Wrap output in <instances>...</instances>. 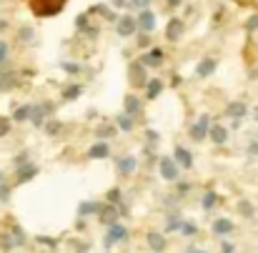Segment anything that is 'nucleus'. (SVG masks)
Returning <instances> with one entry per match:
<instances>
[{
    "instance_id": "obj_6",
    "label": "nucleus",
    "mask_w": 258,
    "mask_h": 253,
    "mask_svg": "<svg viewBox=\"0 0 258 253\" xmlns=\"http://www.w3.org/2000/svg\"><path fill=\"white\" fill-rule=\"evenodd\" d=\"M136 25L140 33H153L155 31V13L153 10H138V18H136Z\"/></svg>"
},
{
    "instance_id": "obj_43",
    "label": "nucleus",
    "mask_w": 258,
    "mask_h": 253,
    "mask_svg": "<svg viewBox=\"0 0 258 253\" xmlns=\"http://www.w3.org/2000/svg\"><path fill=\"white\" fill-rule=\"evenodd\" d=\"M88 25H91V23H88V13H85V16H78V18H76V28H78V33H83Z\"/></svg>"
},
{
    "instance_id": "obj_41",
    "label": "nucleus",
    "mask_w": 258,
    "mask_h": 253,
    "mask_svg": "<svg viewBox=\"0 0 258 253\" xmlns=\"http://www.w3.org/2000/svg\"><path fill=\"white\" fill-rule=\"evenodd\" d=\"M106 198H108V203H113V206H118V203H121V188H110Z\"/></svg>"
},
{
    "instance_id": "obj_49",
    "label": "nucleus",
    "mask_w": 258,
    "mask_h": 253,
    "mask_svg": "<svg viewBox=\"0 0 258 253\" xmlns=\"http://www.w3.org/2000/svg\"><path fill=\"white\" fill-rule=\"evenodd\" d=\"M23 163H28V151H23V153L15 156V166H23Z\"/></svg>"
},
{
    "instance_id": "obj_4",
    "label": "nucleus",
    "mask_w": 258,
    "mask_h": 253,
    "mask_svg": "<svg viewBox=\"0 0 258 253\" xmlns=\"http://www.w3.org/2000/svg\"><path fill=\"white\" fill-rule=\"evenodd\" d=\"M116 33H118L121 38H131V35H136V33H138L136 18H133V16H121V18L116 20Z\"/></svg>"
},
{
    "instance_id": "obj_17",
    "label": "nucleus",
    "mask_w": 258,
    "mask_h": 253,
    "mask_svg": "<svg viewBox=\"0 0 258 253\" xmlns=\"http://www.w3.org/2000/svg\"><path fill=\"white\" fill-rule=\"evenodd\" d=\"M143 88H146V98L155 100V98L163 93V80L161 78H151V80H146V85H143Z\"/></svg>"
},
{
    "instance_id": "obj_11",
    "label": "nucleus",
    "mask_w": 258,
    "mask_h": 253,
    "mask_svg": "<svg viewBox=\"0 0 258 253\" xmlns=\"http://www.w3.org/2000/svg\"><path fill=\"white\" fill-rule=\"evenodd\" d=\"M173 160L178 163L181 168H185V171L193 168V156L188 153V148H183V145H176V148H173Z\"/></svg>"
},
{
    "instance_id": "obj_15",
    "label": "nucleus",
    "mask_w": 258,
    "mask_h": 253,
    "mask_svg": "<svg viewBox=\"0 0 258 253\" xmlns=\"http://www.w3.org/2000/svg\"><path fill=\"white\" fill-rule=\"evenodd\" d=\"M123 106H125V111H123V113H125V115H133V118H136V115L143 111V103H140V98H138V95H133V93H128V95H125Z\"/></svg>"
},
{
    "instance_id": "obj_8",
    "label": "nucleus",
    "mask_w": 258,
    "mask_h": 253,
    "mask_svg": "<svg viewBox=\"0 0 258 253\" xmlns=\"http://www.w3.org/2000/svg\"><path fill=\"white\" fill-rule=\"evenodd\" d=\"M38 173H40V168L35 166V163H23V166H15V181L28 183V181H33Z\"/></svg>"
},
{
    "instance_id": "obj_36",
    "label": "nucleus",
    "mask_w": 258,
    "mask_h": 253,
    "mask_svg": "<svg viewBox=\"0 0 258 253\" xmlns=\"http://www.w3.org/2000/svg\"><path fill=\"white\" fill-rule=\"evenodd\" d=\"M61 68H63V73H68V76H78V73L83 70V65H80V63H70V61H65Z\"/></svg>"
},
{
    "instance_id": "obj_57",
    "label": "nucleus",
    "mask_w": 258,
    "mask_h": 253,
    "mask_svg": "<svg viewBox=\"0 0 258 253\" xmlns=\"http://www.w3.org/2000/svg\"><path fill=\"white\" fill-rule=\"evenodd\" d=\"M5 181V175H3V171H0V183H3Z\"/></svg>"
},
{
    "instance_id": "obj_51",
    "label": "nucleus",
    "mask_w": 258,
    "mask_h": 253,
    "mask_svg": "<svg viewBox=\"0 0 258 253\" xmlns=\"http://www.w3.org/2000/svg\"><path fill=\"white\" fill-rule=\"evenodd\" d=\"M191 190V183H178V196H183V193Z\"/></svg>"
},
{
    "instance_id": "obj_20",
    "label": "nucleus",
    "mask_w": 258,
    "mask_h": 253,
    "mask_svg": "<svg viewBox=\"0 0 258 253\" xmlns=\"http://www.w3.org/2000/svg\"><path fill=\"white\" fill-rule=\"evenodd\" d=\"M208 138L216 143V145H223V143L228 141V128H226V126H213V128H208Z\"/></svg>"
},
{
    "instance_id": "obj_27",
    "label": "nucleus",
    "mask_w": 258,
    "mask_h": 253,
    "mask_svg": "<svg viewBox=\"0 0 258 253\" xmlns=\"http://www.w3.org/2000/svg\"><path fill=\"white\" fill-rule=\"evenodd\" d=\"M18 40L23 43V46H30V43L35 40V31H33L30 25H23L20 31H18Z\"/></svg>"
},
{
    "instance_id": "obj_39",
    "label": "nucleus",
    "mask_w": 258,
    "mask_h": 253,
    "mask_svg": "<svg viewBox=\"0 0 258 253\" xmlns=\"http://www.w3.org/2000/svg\"><path fill=\"white\" fill-rule=\"evenodd\" d=\"M8 55H10V46H8L5 40H0V68L8 63Z\"/></svg>"
},
{
    "instance_id": "obj_54",
    "label": "nucleus",
    "mask_w": 258,
    "mask_h": 253,
    "mask_svg": "<svg viewBox=\"0 0 258 253\" xmlns=\"http://www.w3.org/2000/svg\"><path fill=\"white\" fill-rule=\"evenodd\" d=\"M8 28H10V25H8V20H0V33H5Z\"/></svg>"
},
{
    "instance_id": "obj_10",
    "label": "nucleus",
    "mask_w": 258,
    "mask_h": 253,
    "mask_svg": "<svg viewBox=\"0 0 258 253\" xmlns=\"http://www.w3.org/2000/svg\"><path fill=\"white\" fill-rule=\"evenodd\" d=\"M116 168H118L121 175H133L136 168H138V160H136V156H121L116 160Z\"/></svg>"
},
{
    "instance_id": "obj_1",
    "label": "nucleus",
    "mask_w": 258,
    "mask_h": 253,
    "mask_svg": "<svg viewBox=\"0 0 258 253\" xmlns=\"http://www.w3.org/2000/svg\"><path fill=\"white\" fill-rule=\"evenodd\" d=\"M28 3H30V10L35 13L38 18H50V16L63 13L68 0H28Z\"/></svg>"
},
{
    "instance_id": "obj_44",
    "label": "nucleus",
    "mask_w": 258,
    "mask_h": 253,
    "mask_svg": "<svg viewBox=\"0 0 258 253\" xmlns=\"http://www.w3.org/2000/svg\"><path fill=\"white\" fill-rule=\"evenodd\" d=\"M35 241H38V243H43V246H50V248L58 246V241H55V238H48V236H38Z\"/></svg>"
},
{
    "instance_id": "obj_45",
    "label": "nucleus",
    "mask_w": 258,
    "mask_h": 253,
    "mask_svg": "<svg viewBox=\"0 0 258 253\" xmlns=\"http://www.w3.org/2000/svg\"><path fill=\"white\" fill-rule=\"evenodd\" d=\"M138 46H140V48H148V46H151V33H140V35H138Z\"/></svg>"
},
{
    "instance_id": "obj_16",
    "label": "nucleus",
    "mask_w": 258,
    "mask_h": 253,
    "mask_svg": "<svg viewBox=\"0 0 258 253\" xmlns=\"http://www.w3.org/2000/svg\"><path fill=\"white\" fill-rule=\"evenodd\" d=\"M216 65H218L216 58H203V61L198 63V68H196V76H198V78H208V76H213Z\"/></svg>"
},
{
    "instance_id": "obj_55",
    "label": "nucleus",
    "mask_w": 258,
    "mask_h": 253,
    "mask_svg": "<svg viewBox=\"0 0 258 253\" xmlns=\"http://www.w3.org/2000/svg\"><path fill=\"white\" fill-rule=\"evenodd\" d=\"M185 253H206V251H198V248H185Z\"/></svg>"
},
{
    "instance_id": "obj_33",
    "label": "nucleus",
    "mask_w": 258,
    "mask_h": 253,
    "mask_svg": "<svg viewBox=\"0 0 258 253\" xmlns=\"http://www.w3.org/2000/svg\"><path fill=\"white\" fill-rule=\"evenodd\" d=\"M116 130H118V128H113V126H100L95 133H98V138H100V141H108V138L116 136Z\"/></svg>"
},
{
    "instance_id": "obj_9",
    "label": "nucleus",
    "mask_w": 258,
    "mask_h": 253,
    "mask_svg": "<svg viewBox=\"0 0 258 253\" xmlns=\"http://www.w3.org/2000/svg\"><path fill=\"white\" fill-rule=\"evenodd\" d=\"M183 33H185V23H183L181 18H170V20H168V28H166V38H168L170 43H178V40L183 38Z\"/></svg>"
},
{
    "instance_id": "obj_34",
    "label": "nucleus",
    "mask_w": 258,
    "mask_h": 253,
    "mask_svg": "<svg viewBox=\"0 0 258 253\" xmlns=\"http://www.w3.org/2000/svg\"><path fill=\"white\" fill-rule=\"evenodd\" d=\"M10 130H13V121L8 115H0V138H5Z\"/></svg>"
},
{
    "instance_id": "obj_5",
    "label": "nucleus",
    "mask_w": 258,
    "mask_h": 253,
    "mask_svg": "<svg viewBox=\"0 0 258 253\" xmlns=\"http://www.w3.org/2000/svg\"><path fill=\"white\" fill-rule=\"evenodd\" d=\"M125 238H128V228L121 226L118 221H116V223H110V226H108V236H106V248H110V246H116V243L125 241Z\"/></svg>"
},
{
    "instance_id": "obj_22",
    "label": "nucleus",
    "mask_w": 258,
    "mask_h": 253,
    "mask_svg": "<svg viewBox=\"0 0 258 253\" xmlns=\"http://www.w3.org/2000/svg\"><path fill=\"white\" fill-rule=\"evenodd\" d=\"M213 233H216V236H228V233H233V221H228V218H216V221H213Z\"/></svg>"
},
{
    "instance_id": "obj_12",
    "label": "nucleus",
    "mask_w": 258,
    "mask_h": 253,
    "mask_svg": "<svg viewBox=\"0 0 258 253\" xmlns=\"http://www.w3.org/2000/svg\"><path fill=\"white\" fill-rule=\"evenodd\" d=\"M128 76H131L133 88H143V85H146V80H148V76H146V65H140V63H133Z\"/></svg>"
},
{
    "instance_id": "obj_38",
    "label": "nucleus",
    "mask_w": 258,
    "mask_h": 253,
    "mask_svg": "<svg viewBox=\"0 0 258 253\" xmlns=\"http://www.w3.org/2000/svg\"><path fill=\"white\" fill-rule=\"evenodd\" d=\"M0 248H3V251H13V248H15L10 233H0Z\"/></svg>"
},
{
    "instance_id": "obj_52",
    "label": "nucleus",
    "mask_w": 258,
    "mask_h": 253,
    "mask_svg": "<svg viewBox=\"0 0 258 253\" xmlns=\"http://www.w3.org/2000/svg\"><path fill=\"white\" fill-rule=\"evenodd\" d=\"M113 5L116 8H128V0H113Z\"/></svg>"
},
{
    "instance_id": "obj_37",
    "label": "nucleus",
    "mask_w": 258,
    "mask_h": 253,
    "mask_svg": "<svg viewBox=\"0 0 258 253\" xmlns=\"http://www.w3.org/2000/svg\"><path fill=\"white\" fill-rule=\"evenodd\" d=\"M181 233H183V236H196V233H198V226H196L193 221H183V223H181Z\"/></svg>"
},
{
    "instance_id": "obj_28",
    "label": "nucleus",
    "mask_w": 258,
    "mask_h": 253,
    "mask_svg": "<svg viewBox=\"0 0 258 253\" xmlns=\"http://www.w3.org/2000/svg\"><path fill=\"white\" fill-rule=\"evenodd\" d=\"M28 115H30V106H18L15 111H13V118H10V121H13V123H25Z\"/></svg>"
},
{
    "instance_id": "obj_56",
    "label": "nucleus",
    "mask_w": 258,
    "mask_h": 253,
    "mask_svg": "<svg viewBox=\"0 0 258 253\" xmlns=\"http://www.w3.org/2000/svg\"><path fill=\"white\" fill-rule=\"evenodd\" d=\"M253 121H258V108H253Z\"/></svg>"
},
{
    "instance_id": "obj_32",
    "label": "nucleus",
    "mask_w": 258,
    "mask_h": 253,
    "mask_svg": "<svg viewBox=\"0 0 258 253\" xmlns=\"http://www.w3.org/2000/svg\"><path fill=\"white\" fill-rule=\"evenodd\" d=\"M181 213H170L168 221H166V231H181Z\"/></svg>"
},
{
    "instance_id": "obj_35",
    "label": "nucleus",
    "mask_w": 258,
    "mask_h": 253,
    "mask_svg": "<svg viewBox=\"0 0 258 253\" xmlns=\"http://www.w3.org/2000/svg\"><path fill=\"white\" fill-rule=\"evenodd\" d=\"M61 130H63L61 121H48L46 123V133H48V136H61Z\"/></svg>"
},
{
    "instance_id": "obj_26",
    "label": "nucleus",
    "mask_w": 258,
    "mask_h": 253,
    "mask_svg": "<svg viewBox=\"0 0 258 253\" xmlns=\"http://www.w3.org/2000/svg\"><path fill=\"white\" fill-rule=\"evenodd\" d=\"M80 95H83V85L80 83H73V85H68L63 91V100H78Z\"/></svg>"
},
{
    "instance_id": "obj_19",
    "label": "nucleus",
    "mask_w": 258,
    "mask_h": 253,
    "mask_svg": "<svg viewBox=\"0 0 258 253\" xmlns=\"http://www.w3.org/2000/svg\"><path fill=\"white\" fill-rule=\"evenodd\" d=\"M226 115L233 118V121H241L243 115H248V106H246V103H241V100H236V103H231V106L226 108Z\"/></svg>"
},
{
    "instance_id": "obj_46",
    "label": "nucleus",
    "mask_w": 258,
    "mask_h": 253,
    "mask_svg": "<svg viewBox=\"0 0 258 253\" xmlns=\"http://www.w3.org/2000/svg\"><path fill=\"white\" fill-rule=\"evenodd\" d=\"M221 253H236V246H233L231 241H223V246H221Z\"/></svg>"
},
{
    "instance_id": "obj_13",
    "label": "nucleus",
    "mask_w": 258,
    "mask_h": 253,
    "mask_svg": "<svg viewBox=\"0 0 258 253\" xmlns=\"http://www.w3.org/2000/svg\"><path fill=\"white\" fill-rule=\"evenodd\" d=\"M108 156H110V145H108V141H95V143L91 145V151H88V158H93V160L108 158Z\"/></svg>"
},
{
    "instance_id": "obj_2",
    "label": "nucleus",
    "mask_w": 258,
    "mask_h": 253,
    "mask_svg": "<svg viewBox=\"0 0 258 253\" xmlns=\"http://www.w3.org/2000/svg\"><path fill=\"white\" fill-rule=\"evenodd\" d=\"M20 85L18 80V73L13 70V68H0V93H10V91H15V88Z\"/></svg>"
},
{
    "instance_id": "obj_25",
    "label": "nucleus",
    "mask_w": 258,
    "mask_h": 253,
    "mask_svg": "<svg viewBox=\"0 0 258 253\" xmlns=\"http://www.w3.org/2000/svg\"><path fill=\"white\" fill-rule=\"evenodd\" d=\"M98 211H100V203H95V201H83L80 208H78V216L85 218V216H93V213H98Z\"/></svg>"
},
{
    "instance_id": "obj_18",
    "label": "nucleus",
    "mask_w": 258,
    "mask_h": 253,
    "mask_svg": "<svg viewBox=\"0 0 258 253\" xmlns=\"http://www.w3.org/2000/svg\"><path fill=\"white\" fill-rule=\"evenodd\" d=\"M163 63V50L161 48H153L151 53H146L140 58V65H146V68H155V65H161Z\"/></svg>"
},
{
    "instance_id": "obj_30",
    "label": "nucleus",
    "mask_w": 258,
    "mask_h": 253,
    "mask_svg": "<svg viewBox=\"0 0 258 253\" xmlns=\"http://www.w3.org/2000/svg\"><path fill=\"white\" fill-rule=\"evenodd\" d=\"M238 213H241L243 218H253L256 208H253V203H251V201H238Z\"/></svg>"
},
{
    "instance_id": "obj_47",
    "label": "nucleus",
    "mask_w": 258,
    "mask_h": 253,
    "mask_svg": "<svg viewBox=\"0 0 258 253\" xmlns=\"http://www.w3.org/2000/svg\"><path fill=\"white\" fill-rule=\"evenodd\" d=\"M158 138H161V136H158L155 130H146V141H148V143H158Z\"/></svg>"
},
{
    "instance_id": "obj_7",
    "label": "nucleus",
    "mask_w": 258,
    "mask_h": 253,
    "mask_svg": "<svg viewBox=\"0 0 258 253\" xmlns=\"http://www.w3.org/2000/svg\"><path fill=\"white\" fill-rule=\"evenodd\" d=\"M208 128H211V118H208V115H200V118H198V123H193V126H191L188 136L198 143V141L208 138Z\"/></svg>"
},
{
    "instance_id": "obj_42",
    "label": "nucleus",
    "mask_w": 258,
    "mask_h": 253,
    "mask_svg": "<svg viewBox=\"0 0 258 253\" xmlns=\"http://www.w3.org/2000/svg\"><path fill=\"white\" fill-rule=\"evenodd\" d=\"M10 193H13V188L8 183H0V203H8L10 201Z\"/></svg>"
},
{
    "instance_id": "obj_24",
    "label": "nucleus",
    "mask_w": 258,
    "mask_h": 253,
    "mask_svg": "<svg viewBox=\"0 0 258 253\" xmlns=\"http://www.w3.org/2000/svg\"><path fill=\"white\" fill-rule=\"evenodd\" d=\"M148 246H151L155 253H163V251H166V238H163V233H148Z\"/></svg>"
},
{
    "instance_id": "obj_31",
    "label": "nucleus",
    "mask_w": 258,
    "mask_h": 253,
    "mask_svg": "<svg viewBox=\"0 0 258 253\" xmlns=\"http://www.w3.org/2000/svg\"><path fill=\"white\" fill-rule=\"evenodd\" d=\"M10 236H13V243H15V248L25 246V233H23L20 226H13V228H10Z\"/></svg>"
},
{
    "instance_id": "obj_29",
    "label": "nucleus",
    "mask_w": 258,
    "mask_h": 253,
    "mask_svg": "<svg viewBox=\"0 0 258 253\" xmlns=\"http://www.w3.org/2000/svg\"><path fill=\"white\" fill-rule=\"evenodd\" d=\"M218 203V196L213 190H206L203 193V201H200V206H203V211H213V206Z\"/></svg>"
},
{
    "instance_id": "obj_3",
    "label": "nucleus",
    "mask_w": 258,
    "mask_h": 253,
    "mask_svg": "<svg viewBox=\"0 0 258 253\" xmlns=\"http://www.w3.org/2000/svg\"><path fill=\"white\" fill-rule=\"evenodd\" d=\"M161 175H163V181H168V183H176L178 181V163L170 158V156H163L161 158Z\"/></svg>"
},
{
    "instance_id": "obj_14",
    "label": "nucleus",
    "mask_w": 258,
    "mask_h": 253,
    "mask_svg": "<svg viewBox=\"0 0 258 253\" xmlns=\"http://www.w3.org/2000/svg\"><path fill=\"white\" fill-rule=\"evenodd\" d=\"M118 206H113V203H108V206H100V211H98V216H100V221L106 223V226H110V223H116L118 221Z\"/></svg>"
},
{
    "instance_id": "obj_23",
    "label": "nucleus",
    "mask_w": 258,
    "mask_h": 253,
    "mask_svg": "<svg viewBox=\"0 0 258 253\" xmlns=\"http://www.w3.org/2000/svg\"><path fill=\"white\" fill-rule=\"evenodd\" d=\"M116 126H118V130H133L136 128V118L133 115H125V113H118L116 115Z\"/></svg>"
},
{
    "instance_id": "obj_48",
    "label": "nucleus",
    "mask_w": 258,
    "mask_h": 253,
    "mask_svg": "<svg viewBox=\"0 0 258 253\" xmlns=\"http://www.w3.org/2000/svg\"><path fill=\"white\" fill-rule=\"evenodd\" d=\"M246 28H248V31H258V16H253V18H248V23H246Z\"/></svg>"
},
{
    "instance_id": "obj_21",
    "label": "nucleus",
    "mask_w": 258,
    "mask_h": 253,
    "mask_svg": "<svg viewBox=\"0 0 258 253\" xmlns=\"http://www.w3.org/2000/svg\"><path fill=\"white\" fill-rule=\"evenodd\" d=\"M46 108H43V103H40V106H30V115H28V121H30L35 128H40L43 123H46Z\"/></svg>"
},
{
    "instance_id": "obj_50",
    "label": "nucleus",
    "mask_w": 258,
    "mask_h": 253,
    "mask_svg": "<svg viewBox=\"0 0 258 253\" xmlns=\"http://www.w3.org/2000/svg\"><path fill=\"white\" fill-rule=\"evenodd\" d=\"M248 153H251V156H258V141H251V143H248Z\"/></svg>"
},
{
    "instance_id": "obj_40",
    "label": "nucleus",
    "mask_w": 258,
    "mask_h": 253,
    "mask_svg": "<svg viewBox=\"0 0 258 253\" xmlns=\"http://www.w3.org/2000/svg\"><path fill=\"white\" fill-rule=\"evenodd\" d=\"M151 5V0H128V8L131 10H146Z\"/></svg>"
},
{
    "instance_id": "obj_53",
    "label": "nucleus",
    "mask_w": 258,
    "mask_h": 253,
    "mask_svg": "<svg viewBox=\"0 0 258 253\" xmlns=\"http://www.w3.org/2000/svg\"><path fill=\"white\" fill-rule=\"evenodd\" d=\"M183 3V0H168V8H178Z\"/></svg>"
}]
</instances>
